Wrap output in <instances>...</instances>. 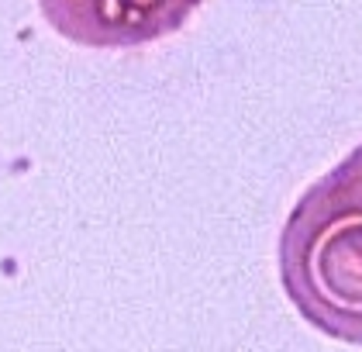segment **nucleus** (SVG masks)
Listing matches in <instances>:
<instances>
[{"label": "nucleus", "mask_w": 362, "mask_h": 352, "mask_svg": "<svg viewBox=\"0 0 362 352\" xmlns=\"http://www.w3.org/2000/svg\"><path fill=\"white\" fill-rule=\"evenodd\" d=\"M279 283L307 325L362 349V145L293 204Z\"/></svg>", "instance_id": "f257e3e1"}, {"label": "nucleus", "mask_w": 362, "mask_h": 352, "mask_svg": "<svg viewBox=\"0 0 362 352\" xmlns=\"http://www.w3.org/2000/svg\"><path fill=\"white\" fill-rule=\"evenodd\" d=\"M204 0H38L62 38L90 49H135L190 21Z\"/></svg>", "instance_id": "f03ea898"}]
</instances>
